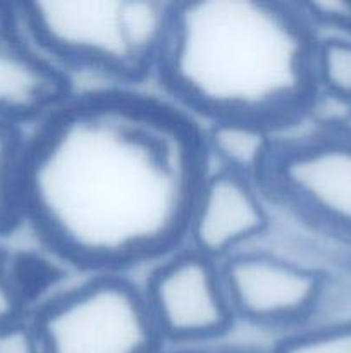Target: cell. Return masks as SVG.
<instances>
[{
  "instance_id": "1",
  "label": "cell",
  "mask_w": 351,
  "mask_h": 353,
  "mask_svg": "<svg viewBox=\"0 0 351 353\" xmlns=\"http://www.w3.org/2000/svg\"><path fill=\"white\" fill-rule=\"evenodd\" d=\"M210 169L203 126L162 93L76 90L26 133L24 226L83 276L131 274L184 247Z\"/></svg>"
},
{
  "instance_id": "2",
  "label": "cell",
  "mask_w": 351,
  "mask_h": 353,
  "mask_svg": "<svg viewBox=\"0 0 351 353\" xmlns=\"http://www.w3.org/2000/svg\"><path fill=\"white\" fill-rule=\"evenodd\" d=\"M317 41L298 2H171L153 79L202 126L248 123L281 137L319 97Z\"/></svg>"
},
{
  "instance_id": "3",
  "label": "cell",
  "mask_w": 351,
  "mask_h": 353,
  "mask_svg": "<svg viewBox=\"0 0 351 353\" xmlns=\"http://www.w3.org/2000/svg\"><path fill=\"white\" fill-rule=\"evenodd\" d=\"M17 12L36 47L71 78L145 88L160 59L171 2H31L19 3Z\"/></svg>"
},
{
  "instance_id": "4",
  "label": "cell",
  "mask_w": 351,
  "mask_h": 353,
  "mask_svg": "<svg viewBox=\"0 0 351 353\" xmlns=\"http://www.w3.org/2000/svg\"><path fill=\"white\" fill-rule=\"evenodd\" d=\"M260 188L270 207L351 255V126L281 134Z\"/></svg>"
},
{
  "instance_id": "5",
  "label": "cell",
  "mask_w": 351,
  "mask_h": 353,
  "mask_svg": "<svg viewBox=\"0 0 351 353\" xmlns=\"http://www.w3.org/2000/svg\"><path fill=\"white\" fill-rule=\"evenodd\" d=\"M43 353H162L143 288L129 274L83 276L34 303Z\"/></svg>"
},
{
  "instance_id": "6",
  "label": "cell",
  "mask_w": 351,
  "mask_h": 353,
  "mask_svg": "<svg viewBox=\"0 0 351 353\" xmlns=\"http://www.w3.org/2000/svg\"><path fill=\"white\" fill-rule=\"evenodd\" d=\"M141 288L165 348L215 345L237 324L220 264L188 245L151 265Z\"/></svg>"
},
{
  "instance_id": "7",
  "label": "cell",
  "mask_w": 351,
  "mask_h": 353,
  "mask_svg": "<svg viewBox=\"0 0 351 353\" xmlns=\"http://www.w3.org/2000/svg\"><path fill=\"white\" fill-rule=\"evenodd\" d=\"M220 272L237 323L281 336L308 324L322 279L313 262L248 247L224 259Z\"/></svg>"
},
{
  "instance_id": "8",
  "label": "cell",
  "mask_w": 351,
  "mask_h": 353,
  "mask_svg": "<svg viewBox=\"0 0 351 353\" xmlns=\"http://www.w3.org/2000/svg\"><path fill=\"white\" fill-rule=\"evenodd\" d=\"M270 228V203L260 185L212 165L193 205L186 245L220 264Z\"/></svg>"
},
{
  "instance_id": "9",
  "label": "cell",
  "mask_w": 351,
  "mask_h": 353,
  "mask_svg": "<svg viewBox=\"0 0 351 353\" xmlns=\"http://www.w3.org/2000/svg\"><path fill=\"white\" fill-rule=\"evenodd\" d=\"M76 90L74 78L31 40L17 6L0 3V121L30 130Z\"/></svg>"
},
{
  "instance_id": "10",
  "label": "cell",
  "mask_w": 351,
  "mask_h": 353,
  "mask_svg": "<svg viewBox=\"0 0 351 353\" xmlns=\"http://www.w3.org/2000/svg\"><path fill=\"white\" fill-rule=\"evenodd\" d=\"M203 138L213 168L226 169L260 185L279 134L248 123H213L203 126Z\"/></svg>"
},
{
  "instance_id": "11",
  "label": "cell",
  "mask_w": 351,
  "mask_h": 353,
  "mask_svg": "<svg viewBox=\"0 0 351 353\" xmlns=\"http://www.w3.org/2000/svg\"><path fill=\"white\" fill-rule=\"evenodd\" d=\"M28 130L0 121V236L24 226L21 205V162Z\"/></svg>"
},
{
  "instance_id": "12",
  "label": "cell",
  "mask_w": 351,
  "mask_h": 353,
  "mask_svg": "<svg viewBox=\"0 0 351 353\" xmlns=\"http://www.w3.org/2000/svg\"><path fill=\"white\" fill-rule=\"evenodd\" d=\"M351 326V257L322 268L319 296L305 327Z\"/></svg>"
},
{
  "instance_id": "13",
  "label": "cell",
  "mask_w": 351,
  "mask_h": 353,
  "mask_svg": "<svg viewBox=\"0 0 351 353\" xmlns=\"http://www.w3.org/2000/svg\"><path fill=\"white\" fill-rule=\"evenodd\" d=\"M315 76L320 93L351 103V37H319Z\"/></svg>"
},
{
  "instance_id": "14",
  "label": "cell",
  "mask_w": 351,
  "mask_h": 353,
  "mask_svg": "<svg viewBox=\"0 0 351 353\" xmlns=\"http://www.w3.org/2000/svg\"><path fill=\"white\" fill-rule=\"evenodd\" d=\"M268 353H351V326L303 327L279 336Z\"/></svg>"
},
{
  "instance_id": "15",
  "label": "cell",
  "mask_w": 351,
  "mask_h": 353,
  "mask_svg": "<svg viewBox=\"0 0 351 353\" xmlns=\"http://www.w3.org/2000/svg\"><path fill=\"white\" fill-rule=\"evenodd\" d=\"M319 37H351V2H298Z\"/></svg>"
},
{
  "instance_id": "16",
  "label": "cell",
  "mask_w": 351,
  "mask_h": 353,
  "mask_svg": "<svg viewBox=\"0 0 351 353\" xmlns=\"http://www.w3.org/2000/svg\"><path fill=\"white\" fill-rule=\"evenodd\" d=\"M28 316L26 295L17 283L7 257L0 252V327L26 319Z\"/></svg>"
},
{
  "instance_id": "17",
  "label": "cell",
  "mask_w": 351,
  "mask_h": 353,
  "mask_svg": "<svg viewBox=\"0 0 351 353\" xmlns=\"http://www.w3.org/2000/svg\"><path fill=\"white\" fill-rule=\"evenodd\" d=\"M0 353H43L30 316L0 327Z\"/></svg>"
},
{
  "instance_id": "18",
  "label": "cell",
  "mask_w": 351,
  "mask_h": 353,
  "mask_svg": "<svg viewBox=\"0 0 351 353\" xmlns=\"http://www.w3.org/2000/svg\"><path fill=\"white\" fill-rule=\"evenodd\" d=\"M162 353H262L251 348L241 347H219V345H206V347L193 348H165Z\"/></svg>"
}]
</instances>
